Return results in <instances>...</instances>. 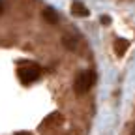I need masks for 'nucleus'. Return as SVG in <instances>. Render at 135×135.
<instances>
[{
    "mask_svg": "<svg viewBox=\"0 0 135 135\" xmlns=\"http://www.w3.org/2000/svg\"><path fill=\"white\" fill-rule=\"evenodd\" d=\"M96 83V73L94 71H81L77 77H75V83H73V88H75V94L77 96H83L86 94Z\"/></svg>",
    "mask_w": 135,
    "mask_h": 135,
    "instance_id": "obj_1",
    "label": "nucleus"
},
{
    "mask_svg": "<svg viewBox=\"0 0 135 135\" xmlns=\"http://www.w3.org/2000/svg\"><path fill=\"white\" fill-rule=\"evenodd\" d=\"M40 73H41V70H40L38 64H26V66H21L19 70H17V75H19L21 83H25V84H30L34 81H38Z\"/></svg>",
    "mask_w": 135,
    "mask_h": 135,
    "instance_id": "obj_2",
    "label": "nucleus"
},
{
    "mask_svg": "<svg viewBox=\"0 0 135 135\" xmlns=\"http://www.w3.org/2000/svg\"><path fill=\"white\" fill-rule=\"evenodd\" d=\"M71 11H73V15H77V17H88L86 6H84L83 2H79V0H73V2H71Z\"/></svg>",
    "mask_w": 135,
    "mask_h": 135,
    "instance_id": "obj_3",
    "label": "nucleus"
},
{
    "mask_svg": "<svg viewBox=\"0 0 135 135\" xmlns=\"http://www.w3.org/2000/svg\"><path fill=\"white\" fill-rule=\"evenodd\" d=\"M60 122H62V114H60V113H53V114H49L45 120H43L41 128H43V129H47V128L56 126V124H60Z\"/></svg>",
    "mask_w": 135,
    "mask_h": 135,
    "instance_id": "obj_4",
    "label": "nucleus"
},
{
    "mask_svg": "<svg viewBox=\"0 0 135 135\" xmlns=\"http://www.w3.org/2000/svg\"><path fill=\"white\" fill-rule=\"evenodd\" d=\"M43 19L49 25H56L58 23V15H56V11L53 8H47V9H43Z\"/></svg>",
    "mask_w": 135,
    "mask_h": 135,
    "instance_id": "obj_5",
    "label": "nucleus"
},
{
    "mask_svg": "<svg viewBox=\"0 0 135 135\" xmlns=\"http://www.w3.org/2000/svg\"><path fill=\"white\" fill-rule=\"evenodd\" d=\"M128 47H129V41H128V40L118 38V40L114 41V51H116V55H120V56L128 51Z\"/></svg>",
    "mask_w": 135,
    "mask_h": 135,
    "instance_id": "obj_6",
    "label": "nucleus"
},
{
    "mask_svg": "<svg viewBox=\"0 0 135 135\" xmlns=\"http://www.w3.org/2000/svg\"><path fill=\"white\" fill-rule=\"evenodd\" d=\"M62 41H64L66 49H75V40H73V38H68V36H66Z\"/></svg>",
    "mask_w": 135,
    "mask_h": 135,
    "instance_id": "obj_7",
    "label": "nucleus"
},
{
    "mask_svg": "<svg viewBox=\"0 0 135 135\" xmlns=\"http://www.w3.org/2000/svg\"><path fill=\"white\" fill-rule=\"evenodd\" d=\"M101 25H111V17L109 15H103V17H101Z\"/></svg>",
    "mask_w": 135,
    "mask_h": 135,
    "instance_id": "obj_8",
    "label": "nucleus"
},
{
    "mask_svg": "<svg viewBox=\"0 0 135 135\" xmlns=\"http://www.w3.org/2000/svg\"><path fill=\"white\" fill-rule=\"evenodd\" d=\"M129 135H135V124L131 126V133H129Z\"/></svg>",
    "mask_w": 135,
    "mask_h": 135,
    "instance_id": "obj_9",
    "label": "nucleus"
},
{
    "mask_svg": "<svg viewBox=\"0 0 135 135\" xmlns=\"http://www.w3.org/2000/svg\"><path fill=\"white\" fill-rule=\"evenodd\" d=\"M2 9H4V4H2V2H0V13H2Z\"/></svg>",
    "mask_w": 135,
    "mask_h": 135,
    "instance_id": "obj_10",
    "label": "nucleus"
}]
</instances>
